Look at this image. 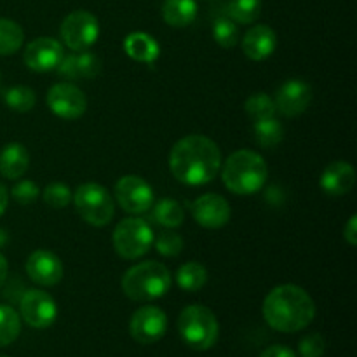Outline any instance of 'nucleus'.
I'll return each mask as SVG.
<instances>
[{
	"label": "nucleus",
	"mask_w": 357,
	"mask_h": 357,
	"mask_svg": "<svg viewBox=\"0 0 357 357\" xmlns=\"http://www.w3.org/2000/svg\"><path fill=\"white\" fill-rule=\"evenodd\" d=\"M169 167L180 183L190 187L211 183L222 169V153L211 138L190 135L174 143L169 153Z\"/></svg>",
	"instance_id": "f257e3e1"
},
{
	"label": "nucleus",
	"mask_w": 357,
	"mask_h": 357,
	"mask_svg": "<svg viewBox=\"0 0 357 357\" xmlns=\"http://www.w3.org/2000/svg\"><path fill=\"white\" fill-rule=\"evenodd\" d=\"M264 317L268 326L281 333H296L316 317L312 296L296 284H281L264 300Z\"/></svg>",
	"instance_id": "f03ea898"
},
{
	"label": "nucleus",
	"mask_w": 357,
	"mask_h": 357,
	"mask_svg": "<svg viewBox=\"0 0 357 357\" xmlns=\"http://www.w3.org/2000/svg\"><path fill=\"white\" fill-rule=\"evenodd\" d=\"M267 176V162L253 150H237L222 167L223 183L236 195L257 194L264 188Z\"/></svg>",
	"instance_id": "7ed1b4c3"
},
{
	"label": "nucleus",
	"mask_w": 357,
	"mask_h": 357,
	"mask_svg": "<svg viewBox=\"0 0 357 357\" xmlns=\"http://www.w3.org/2000/svg\"><path fill=\"white\" fill-rule=\"evenodd\" d=\"M173 284V275L159 261H142L129 268L122 278V291L135 302H152L166 295Z\"/></svg>",
	"instance_id": "20e7f679"
},
{
	"label": "nucleus",
	"mask_w": 357,
	"mask_h": 357,
	"mask_svg": "<svg viewBox=\"0 0 357 357\" xmlns=\"http://www.w3.org/2000/svg\"><path fill=\"white\" fill-rule=\"evenodd\" d=\"M178 331L190 349L208 351L218 340L220 324L211 309L204 305H188L178 317Z\"/></svg>",
	"instance_id": "39448f33"
},
{
	"label": "nucleus",
	"mask_w": 357,
	"mask_h": 357,
	"mask_svg": "<svg viewBox=\"0 0 357 357\" xmlns=\"http://www.w3.org/2000/svg\"><path fill=\"white\" fill-rule=\"evenodd\" d=\"M75 211L93 227H105L115 215V202L105 187L98 183H82L72 195Z\"/></svg>",
	"instance_id": "423d86ee"
},
{
	"label": "nucleus",
	"mask_w": 357,
	"mask_h": 357,
	"mask_svg": "<svg viewBox=\"0 0 357 357\" xmlns=\"http://www.w3.org/2000/svg\"><path fill=\"white\" fill-rule=\"evenodd\" d=\"M153 244V232L143 218H126L115 227V253L124 260H136L149 253Z\"/></svg>",
	"instance_id": "0eeeda50"
},
{
	"label": "nucleus",
	"mask_w": 357,
	"mask_h": 357,
	"mask_svg": "<svg viewBox=\"0 0 357 357\" xmlns=\"http://www.w3.org/2000/svg\"><path fill=\"white\" fill-rule=\"evenodd\" d=\"M100 35V23L89 10H73L63 20L59 37L70 51H86L93 47Z\"/></svg>",
	"instance_id": "6e6552de"
},
{
	"label": "nucleus",
	"mask_w": 357,
	"mask_h": 357,
	"mask_svg": "<svg viewBox=\"0 0 357 357\" xmlns=\"http://www.w3.org/2000/svg\"><path fill=\"white\" fill-rule=\"evenodd\" d=\"M115 199L126 213L142 215L153 206V190L142 176L126 174L115 183Z\"/></svg>",
	"instance_id": "1a4fd4ad"
},
{
	"label": "nucleus",
	"mask_w": 357,
	"mask_h": 357,
	"mask_svg": "<svg viewBox=\"0 0 357 357\" xmlns=\"http://www.w3.org/2000/svg\"><path fill=\"white\" fill-rule=\"evenodd\" d=\"M49 110L65 121H75L87 110V98L82 89L70 82H58L47 91Z\"/></svg>",
	"instance_id": "9d476101"
},
{
	"label": "nucleus",
	"mask_w": 357,
	"mask_h": 357,
	"mask_svg": "<svg viewBox=\"0 0 357 357\" xmlns=\"http://www.w3.org/2000/svg\"><path fill=\"white\" fill-rule=\"evenodd\" d=\"M20 317L37 330L52 326L58 317V305L49 293L42 289H28L20 302Z\"/></svg>",
	"instance_id": "9b49d317"
},
{
	"label": "nucleus",
	"mask_w": 357,
	"mask_h": 357,
	"mask_svg": "<svg viewBox=\"0 0 357 357\" xmlns=\"http://www.w3.org/2000/svg\"><path fill=\"white\" fill-rule=\"evenodd\" d=\"M167 316L162 309L155 305H145L132 314L129 321V335L132 340L142 345L159 342L166 335Z\"/></svg>",
	"instance_id": "f8f14e48"
},
{
	"label": "nucleus",
	"mask_w": 357,
	"mask_h": 357,
	"mask_svg": "<svg viewBox=\"0 0 357 357\" xmlns=\"http://www.w3.org/2000/svg\"><path fill=\"white\" fill-rule=\"evenodd\" d=\"M63 56H65V49L61 42L51 37H38L26 45L23 59L24 65L31 72L44 73L58 68Z\"/></svg>",
	"instance_id": "ddd939ff"
},
{
	"label": "nucleus",
	"mask_w": 357,
	"mask_h": 357,
	"mask_svg": "<svg viewBox=\"0 0 357 357\" xmlns=\"http://www.w3.org/2000/svg\"><path fill=\"white\" fill-rule=\"evenodd\" d=\"M192 216L204 229H222L230 220V204L218 194H204L192 202Z\"/></svg>",
	"instance_id": "4468645a"
},
{
	"label": "nucleus",
	"mask_w": 357,
	"mask_h": 357,
	"mask_svg": "<svg viewBox=\"0 0 357 357\" xmlns=\"http://www.w3.org/2000/svg\"><path fill=\"white\" fill-rule=\"evenodd\" d=\"M275 108L286 117L303 114L312 103V87L300 79H291L282 84L275 93Z\"/></svg>",
	"instance_id": "2eb2a0df"
},
{
	"label": "nucleus",
	"mask_w": 357,
	"mask_h": 357,
	"mask_svg": "<svg viewBox=\"0 0 357 357\" xmlns=\"http://www.w3.org/2000/svg\"><path fill=\"white\" fill-rule=\"evenodd\" d=\"M63 264L52 251L37 250L28 257L26 274L35 284L56 286L63 279Z\"/></svg>",
	"instance_id": "dca6fc26"
},
{
	"label": "nucleus",
	"mask_w": 357,
	"mask_h": 357,
	"mask_svg": "<svg viewBox=\"0 0 357 357\" xmlns=\"http://www.w3.org/2000/svg\"><path fill=\"white\" fill-rule=\"evenodd\" d=\"M101 59L89 49L86 51H72L63 56L56 72L66 80H89L100 73Z\"/></svg>",
	"instance_id": "f3484780"
},
{
	"label": "nucleus",
	"mask_w": 357,
	"mask_h": 357,
	"mask_svg": "<svg viewBox=\"0 0 357 357\" xmlns=\"http://www.w3.org/2000/svg\"><path fill=\"white\" fill-rule=\"evenodd\" d=\"M278 45V35L267 24H255L243 37V51L253 61H264Z\"/></svg>",
	"instance_id": "a211bd4d"
},
{
	"label": "nucleus",
	"mask_w": 357,
	"mask_h": 357,
	"mask_svg": "<svg viewBox=\"0 0 357 357\" xmlns=\"http://www.w3.org/2000/svg\"><path fill=\"white\" fill-rule=\"evenodd\" d=\"M356 171L352 164L345 160H335L321 174V188L328 195H345L354 188Z\"/></svg>",
	"instance_id": "6ab92c4d"
},
{
	"label": "nucleus",
	"mask_w": 357,
	"mask_h": 357,
	"mask_svg": "<svg viewBox=\"0 0 357 357\" xmlns=\"http://www.w3.org/2000/svg\"><path fill=\"white\" fill-rule=\"evenodd\" d=\"M30 166L26 146L21 143H9L0 152V174L7 180H20Z\"/></svg>",
	"instance_id": "aec40b11"
},
{
	"label": "nucleus",
	"mask_w": 357,
	"mask_h": 357,
	"mask_svg": "<svg viewBox=\"0 0 357 357\" xmlns=\"http://www.w3.org/2000/svg\"><path fill=\"white\" fill-rule=\"evenodd\" d=\"M124 51L129 58L139 63H152L159 58V44L152 35L143 31H135L126 37Z\"/></svg>",
	"instance_id": "412c9836"
},
{
	"label": "nucleus",
	"mask_w": 357,
	"mask_h": 357,
	"mask_svg": "<svg viewBox=\"0 0 357 357\" xmlns=\"http://www.w3.org/2000/svg\"><path fill=\"white\" fill-rule=\"evenodd\" d=\"M197 17L195 0H164L162 20L173 28H185Z\"/></svg>",
	"instance_id": "4be33fe9"
},
{
	"label": "nucleus",
	"mask_w": 357,
	"mask_h": 357,
	"mask_svg": "<svg viewBox=\"0 0 357 357\" xmlns=\"http://www.w3.org/2000/svg\"><path fill=\"white\" fill-rule=\"evenodd\" d=\"M176 282L183 291H199L208 282V271L199 261H187L178 268Z\"/></svg>",
	"instance_id": "5701e85b"
},
{
	"label": "nucleus",
	"mask_w": 357,
	"mask_h": 357,
	"mask_svg": "<svg viewBox=\"0 0 357 357\" xmlns=\"http://www.w3.org/2000/svg\"><path fill=\"white\" fill-rule=\"evenodd\" d=\"M253 131L255 139L264 149H274L284 138V128H282V124L275 117L257 121L253 126Z\"/></svg>",
	"instance_id": "b1692460"
},
{
	"label": "nucleus",
	"mask_w": 357,
	"mask_h": 357,
	"mask_svg": "<svg viewBox=\"0 0 357 357\" xmlns=\"http://www.w3.org/2000/svg\"><path fill=\"white\" fill-rule=\"evenodd\" d=\"M24 31L16 21L0 17V56H10L23 45Z\"/></svg>",
	"instance_id": "393cba45"
},
{
	"label": "nucleus",
	"mask_w": 357,
	"mask_h": 357,
	"mask_svg": "<svg viewBox=\"0 0 357 357\" xmlns=\"http://www.w3.org/2000/svg\"><path fill=\"white\" fill-rule=\"evenodd\" d=\"M261 13V0H229L227 16L241 24H250L258 20Z\"/></svg>",
	"instance_id": "a878e982"
},
{
	"label": "nucleus",
	"mask_w": 357,
	"mask_h": 357,
	"mask_svg": "<svg viewBox=\"0 0 357 357\" xmlns=\"http://www.w3.org/2000/svg\"><path fill=\"white\" fill-rule=\"evenodd\" d=\"M3 101L7 107L17 114H26L37 103V94L28 86H14L3 93Z\"/></svg>",
	"instance_id": "bb28decb"
},
{
	"label": "nucleus",
	"mask_w": 357,
	"mask_h": 357,
	"mask_svg": "<svg viewBox=\"0 0 357 357\" xmlns=\"http://www.w3.org/2000/svg\"><path fill=\"white\" fill-rule=\"evenodd\" d=\"M153 218L166 229H176L183 223L185 213L183 208L173 199H162L153 208Z\"/></svg>",
	"instance_id": "cd10ccee"
},
{
	"label": "nucleus",
	"mask_w": 357,
	"mask_h": 357,
	"mask_svg": "<svg viewBox=\"0 0 357 357\" xmlns=\"http://www.w3.org/2000/svg\"><path fill=\"white\" fill-rule=\"evenodd\" d=\"M21 333V317L13 307L0 305V347L13 344Z\"/></svg>",
	"instance_id": "c85d7f7f"
},
{
	"label": "nucleus",
	"mask_w": 357,
	"mask_h": 357,
	"mask_svg": "<svg viewBox=\"0 0 357 357\" xmlns=\"http://www.w3.org/2000/svg\"><path fill=\"white\" fill-rule=\"evenodd\" d=\"M244 110L250 115L253 122L264 121V119L274 117L278 108H275L274 98L268 96L267 93H255L244 103Z\"/></svg>",
	"instance_id": "c756f323"
},
{
	"label": "nucleus",
	"mask_w": 357,
	"mask_h": 357,
	"mask_svg": "<svg viewBox=\"0 0 357 357\" xmlns=\"http://www.w3.org/2000/svg\"><path fill=\"white\" fill-rule=\"evenodd\" d=\"M213 38L223 49H230L237 45V42H239V28H237L236 21L230 20L229 16L215 20V23H213Z\"/></svg>",
	"instance_id": "7c9ffc66"
},
{
	"label": "nucleus",
	"mask_w": 357,
	"mask_h": 357,
	"mask_svg": "<svg viewBox=\"0 0 357 357\" xmlns=\"http://www.w3.org/2000/svg\"><path fill=\"white\" fill-rule=\"evenodd\" d=\"M73 192L70 190L68 185L65 183H51L45 187V190L42 192V197H44V202L52 209H63L72 202Z\"/></svg>",
	"instance_id": "2f4dec72"
},
{
	"label": "nucleus",
	"mask_w": 357,
	"mask_h": 357,
	"mask_svg": "<svg viewBox=\"0 0 357 357\" xmlns=\"http://www.w3.org/2000/svg\"><path fill=\"white\" fill-rule=\"evenodd\" d=\"M155 248L162 257H178L183 251V239L173 230H164L157 236Z\"/></svg>",
	"instance_id": "473e14b6"
},
{
	"label": "nucleus",
	"mask_w": 357,
	"mask_h": 357,
	"mask_svg": "<svg viewBox=\"0 0 357 357\" xmlns=\"http://www.w3.org/2000/svg\"><path fill=\"white\" fill-rule=\"evenodd\" d=\"M10 195H13V199L17 204L28 206L33 201H37V197L40 195V188H38V185L33 183V181L21 180L14 185L13 190H10Z\"/></svg>",
	"instance_id": "72a5a7b5"
},
{
	"label": "nucleus",
	"mask_w": 357,
	"mask_h": 357,
	"mask_svg": "<svg viewBox=\"0 0 357 357\" xmlns=\"http://www.w3.org/2000/svg\"><path fill=\"white\" fill-rule=\"evenodd\" d=\"M326 351V340L321 333H310L298 344L300 357H323Z\"/></svg>",
	"instance_id": "f704fd0d"
},
{
	"label": "nucleus",
	"mask_w": 357,
	"mask_h": 357,
	"mask_svg": "<svg viewBox=\"0 0 357 357\" xmlns=\"http://www.w3.org/2000/svg\"><path fill=\"white\" fill-rule=\"evenodd\" d=\"M344 239L347 241L349 246H357V216L352 215L344 227Z\"/></svg>",
	"instance_id": "c9c22d12"
},
{
	"label": "nucleus",
	"mask_w": 357,
	"mask_h": 357,
	"mask_svg": "<svg viewBox=\"0 0 357 357\" xmlns=\"http://www.w3.org/2000/svg\"><path fill=\"white\" fill-rule=\"evenodd\" d=\"M260 357H298L289 347L284 345H272V347L265 349Z\"/></svg>",
	"instance_id": "e433bc0d"
},
{
	"label": "nucleus",
	"mask_w": 357,
	"mask_h": 357,
	"mask_svg": "<svg viewBox=\"0 0 357 357\" xmlns=\"http://www.w3.org/2000/svg\"><path fill=\"white\" fill-rule=\"evenodd\" d=\"M7 204H9V192H7L6 185L0 183V216L6 213Z\"/></svg>",
	"instance_id": "4c0bfd02"
},
{
	"label": "nucleus",
	"mask_w": 357,
	"mask_h": 357,
	"mask_svg": "<svg viewBox=\"0 0 357 357\" xmlns=\"http://www.w3.org/2000/svg\"><path fill=\"white\" fill-rule=\"evenodd\" d=\"M7 274H9V265H7L6 257H3V255L0 253V288H2L3 282H6Z\"/></svg>",
	"instance_id": "58836bf2"
},
{
	"label": "nucleus",
	"mask_w": 357,
	"mask_h": 357,
	"mask_svg": "<svg viewBox=\"0 0 357 357\" xmlns=\"http://www.w3.org/2000/svg\"><path fill=\"white\" fill-rule=\"evenodd\" d=\"M6 243H7V234H6V230L0 229V248H2Z\"/></svg>",
	"instance_id": "ea45409f"
},
{
	"label": "nucleus",
	"mask_w": 357,
	"mask_h": 357,
	"mask_svg": "<svg viewBox=\"0 0 357 357\" xmlns=\"http://www.w3.org/2000/svg\"><path fill=\"white\" fill-rule=\"evenodd\" d=\"M0 357H7V356H0Z\"/></svg>",
	"instance_id": "a19ab883"
},
{
	"label": "nucleus",
	"mask_w": 357,
	"mask_h": 357,
	"mask_svg": "<svg viewBox=\"0 0 357 357\" xmlns=\"http://www.w3.org/2000/svg\"><path fill=\"white\" fill-rule=\"evenodd\" d=\"M0 79H2V77H0Z\"/></svg>",
	"instance_id": "79ce46f5"
}]
</instances>
